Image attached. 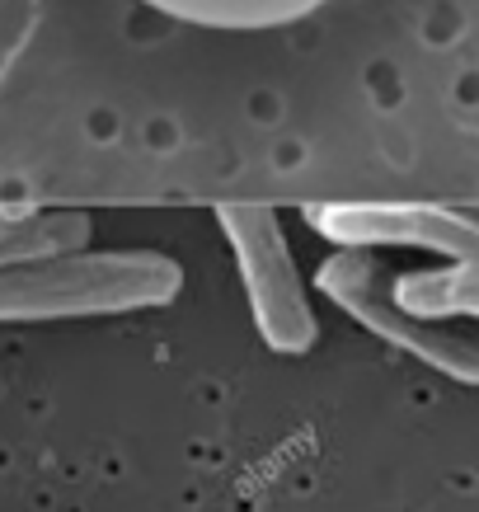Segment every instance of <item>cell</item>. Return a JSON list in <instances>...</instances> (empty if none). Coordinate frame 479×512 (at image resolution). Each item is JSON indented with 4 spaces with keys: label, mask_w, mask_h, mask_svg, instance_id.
Segmentation results:
<instances>
[{
    "label": "cell",
    "mask_w": 479,
    "mask_h": 512,
    "mask_svg": "<svg viewBox=\"0 0 479 512\" xmlns=\"http://www.w3.org/2000/svg\"><path fill=\"white\" fill-rule=\"evenodd\" d=\"M184 292V268L160 249H80L0 268V325L160 311Z\"/></svg>",
    "instance_id": "1"
},
{
    "label": "cell",
    "mask_w": 479,
    "mask_h": 512,
    "mask_svg": "<svg viewBox=\"0 0 479 512\" xmlns=\"http://www.w3.org/2000/svg\"><path fill=\"white\" fill-rule=\"evenodd\" d=\"M217 221L235 249L240 282L263 343L278 357H301L315 348L320 325L306 301V282L296 273V254L287 245L278 207L268 202H221Z\"/></svg>",
    "instance_id": "2"
},
{
    "label": "cell",
    "mask_w": 479,
    "mask_h": 512,
    "mask_svg": "<svg viewBox=\"0 0 479 512\" xmlns=\"http://www.w3.org/2000/svg\"><path fill=\"white\" fill-rule=\"evenodd\" d=\"M315 287L357 320L371 334H381L386 343L414 353L418 362L437 367L442 376L475 386L479 381V348L470 339V329L456 325H418L404 311H395L386 301V268L376 264V254L367 249H334L325 264L315 268Z\"/></svg>",
    "instance_id": "3"
},
{
    "label": "cell",
    "mask_w": 479,
    "mask_h": 512,
    "mask_svg": "<svg viewBox=\"0 0 479 512\" xmlns=\"http://www.w3.org/2000/svg\"><path fill=\"white\" fill-rule=\"evenodd\" d=\"M306 221L339 249H428L451 264H479V226L442 202H325Z\"/></svg>",
    "instance_id": "4"
},
{
    "label": "cell",
    "mask_w": 479,
    "mask_h": 512,
    "mask_svg": "<svg viewBox=\"0 0 479 512\" xmlns=\"http://www.w3.org/2000/svg\"><path fill=\"white\" fill-rule=\"evenodd\" d=\"M386 301L418 325H451L479 315V264L418 268L386 282Z\"/></svg>",
    "instance_id": "5"
},
{
    "label": "cell",
    "mask_w": 479,
    "mask_h": 512,
    "mask_svg": "<svg viewBox=\"0 0 479 512\" xmlns=\"http://www.w3.org/2000/svg\"><path fill=\"white\" fill-rule=\"evenodd\" d=\"M141 5H151V10L179 19V24H198V29L259 33L310 19L315 10H325L329 0H141Z\"/></svg>",
    "instance_id": "6"
},
{
    "label": "cell",
    "mask_w": 479,
    "mask_h": 512,
    "mask_svg": "<svg viewBox=\"0 0 479 512\" xmlns=\"http://www.w3.org/2000/svg\"><path fill=\"white\" fill-rule=\"evenodd\" d=\"M94 221L90 212H29V217H0V268L38 264L57 254H80L90 249Z\"/></svg>",
    "instance_id": "7"
}]
</instances>
